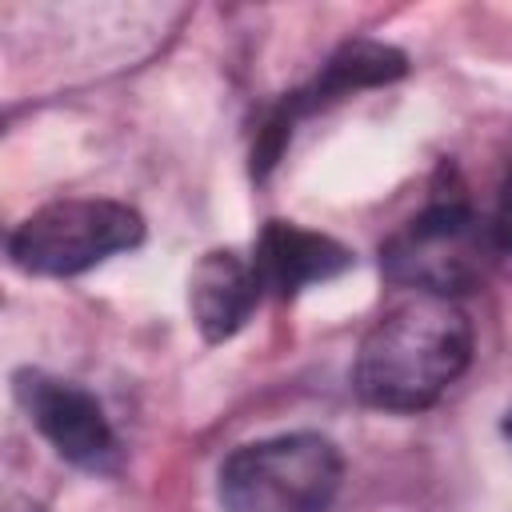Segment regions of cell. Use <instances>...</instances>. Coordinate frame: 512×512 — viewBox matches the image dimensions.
Masks as SVG:
<instances>
[{"label":"cell","instance_id":"30bf717a","mask_svg":"<svg viewBox=\"0 0 512 512\" xmlns=\"http://www.w3.org/2000/svg\"><path fill=\"white\" fill-rule=\"evenodd\" d=\"M504 432L512 436V408H508V416H504Z\"/></svg>","mask_w":512,"mask_h":512},{"label":"cell","instance_id":"ba28073f","mask_svg":"<svg viewBox=\"0 0 512 512\" xmlns=\"http://www.w3.org/2000/svg\"><path fill=\"white\" fill-rule=\"evenodd\" d=\"M260 296H264V284H260L252 260H244L228 248L200 256V264L192 268V280H188V308H192V320L204 332V340L236 336L248 324V316L256 312Z\"/></svg>","mask_w":512,"mask_h":512},{"label":"cell","instance_id":"5b68a950","mask_svg":"<svg viewBox=\"0 0 512 512\" xmlns=\"http://www.w3.org/2000/svg\"><path fill=\"white\" fill-rule=\"evenodd\" d=\"M404 72H408V60H404V52L392 48V44H380V40H368V36L340 44V48L328 56V64L320 68V76H316L312 84L288 92V96L264 116V124H260V132H256V144H252V172L264 176V172L280 160V152H284V144H288V136H292V124H296L300 116H308V112H316V108H324V104H332V100H340V96H352V92H360V88L392 84V80H400Z\"/></svg>","mask_w":512,"mask_h":512},{"label":"cell","instance_id":"7a4b0ae2","mask_svg":"<svg viewBox=\"0 0 512 512\" xmlns=\"http://www.w3.org/2000/svg\"><path fill=\"white\" fill-rule=\"evenodd\" d=\"M496 256L488 220L464 196H436L380 244V272L420 296L456 300L484 284Z\"/></svg>","mask_w":512,"mask_h":512},{"label":"cell","instance_id":"3957f363","mask_svg":"<svg viewBox=\"0 0 512 512\" xmlns=\"http://www.w3.org/2000/svg\"><path fill=\"white\" fill-rule=\"evenodd\" d=\"M344 460L328 436L284 432L240 444L220 464L224 512H328L340 492Z\"/></svg>","mask_w":512,"mask_h":512},{"label":"cell","instance_id":"8992f818","mask_svg":"<svg viewBox=\"0 0 512 512\" xmlns=\"http://www.w3.org/2000/svg\"><path fill=\"white\" fill-rule=\"evenodd\" d=\"M16 400L36 424V432L56 448L60 460L88 468V472H112L120 460L116 432L100 408V400L60 376H48L40 368L16 372Z\"/></svg>","mask_w":512,"mask_h":512},{"label":"cell","instance_id":"52a82bcc","mask_svg":"<svg viewBox=\"0 0 512 512\" xmlns=\"http://www.w3.org/2000/svg\"><path fill=\"white\" fill-rule=\"evenodd\" d=\"M252 268L264 284V292L296 296L308 284H324L352 268V252L312 228H300L292 220H268L252 248Z\"/></svg>","mask_w":512,"mask_h":512},{"label":"cell","instance_id":"9c48e42d","mask_svg":"<svg viewBox=\"0 0 512 512\" xmlns=\"http://www.w3.org/2000/svg\"><path fill=\"white\" fill-rule=\"evenodd\" d=\"M488 228H492L496 252L500 256H512V164H508V172H504V180L496 188V208H492Z\"/></svg>","mask_w":512,"mask_h":512},{"label":"cell","instance_id":"6da1fadb","mask_svg":"<svg viewBox=\"0 0 512 512\" xmlns=\"http://www.w3.org/2000/svg\"><path fill=\"white\" fill-rule=\"evenodd\" d=\"M472 360V320L456 300L408 296L360 340L352 388L380 412L432 408Z\"/></svg>","mask_w":512,"mask_h":512},{"label":"cell","instance_id":"277c9868","mask_svg":"<svg viewBox=\"0 0 512 512\" xmlns=\"http://www.w3.org/2000/svg\"><path fill=\"white\" fill-rule=\"evenodd\" d=\"M144 240V220L120 200H52L8 236V256L28 276H80Z\"/></svg>","mask_w":512,"mask_h":512}]
</instances>
